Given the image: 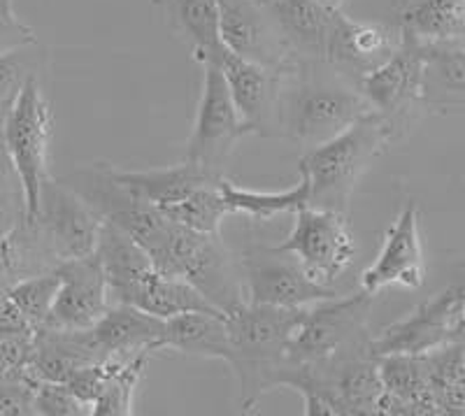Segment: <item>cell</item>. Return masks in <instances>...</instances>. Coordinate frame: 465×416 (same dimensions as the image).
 I'll return each mask as SVG.
<instances>
[{"label":"cell","instance_id":"cell-1","mask_svg":"<svg viewBox=\"0 0 465 416\" xmlns=\"http://www.w3.org/2000/svg\"><path fill=\"white\" fill-rule=\"evenodd\" d=\"M371 105L351 82L326 61H296L284 70L280 98V137L312 149L333 140L363 116Z\"/></svg>","mask_w":465,"mask_h":416},{"label":"cell","instance_id":"cell-2","mask_svg":"<svg viewBox=\"0 0 465 416\" xmlns=\"http://www.w3.org/2000/svg\"><path fill=\"white\" fill-rule=\"evenodd\" d=\"M305 307H272L244 301L226 314L228 361L238 377L240 407L254 410L270 389H280L291 332Z\"/></svg>","mask_w":465,"mask_h":416},{"label":"cell","instance_id":"cell-3","mask_svg":"<svg viewBox=\"0 0 465 416\" xmlns=\"http://www.w3.org/2000/svg\"><path fill=\"white\" fill-rule=\"evenodd\" d=\"M393 140L391 124L372 112L333 140L305 149L298 170L310 186V207L347 214L359 180Z\"/></svg>","mask_w":465,"mask_h":416},{"label":"cell","instance_id":"cell-4","mask_svg":"<svg viewBox=\"0 0 465 416\" xmlns=\"http://www.w3.org/2000/svg\"><path fill=\"white\" fill-rule=\"evenodd\" d=\"M372 298L375 295L356 291L307 305L291 332L282 386L293 370H319L356 353L372 352V338L368 335Z\"/></svg>","mask_w":465,"mask_h":416},{"label":"cell","instance_id":"cell-5","mask_svg":"<svg viewBox=\"0 0 465 416\" xmlns=\"http://www.w3.org/2000/svg\"><path fill=\"white\" fill-rule=\"evenodd\" d=\"M54 114L45 95L40 77L28 79L15 105L3 119V144L22 180L26 219H33L40 207L45 182L49 180V144H52Z\"/></svg>","mask_w":465,"mask_h":416},{"label":"cell","instance_id":"cell-6","mask_svg":"<svg viewBox=\"0 0 465 416\" xmlns=\"http://www.w3.org/2000/svg\"><path fill=\"white\" fill-rule=\"evenodd\" d=\"M26 223L56 268L64 261L94 256L105 219L70 186L49 177L43 186L40 207Z\"/></svg>","mask_w":465,"mask_h":416},{"label":"cell","instance_id":"cell-7","mask_svg":"<svg viewBox=\"0 0 465 416\" xmlns=\"http://www.w3.org/2000/svg\"><path fill=\"white\" fill-rule=\"evenodd\" d=\"M203 91L196 122L186 140L184 161L198 163L212 173H222L235 144L249 135V128L232 103L226 79L217 61H201Z\"/></svg>","mask_w":465,"mask_h":416},{"label":"cell","instance_id":"cell-8","mask_svg":"<svg viewBox=\"0 0 465 416\" xmlns=\"http://www.w3.org/2000/svg\"><path fill=\"white\" fill-rule=\"evenodd\" d=\"M247 302L272 307H307L335 298L333 286L314 282L293 253L277 247H249L238 259Z\"/></svg>","mask_w":465,"mask_h":416},{"label":"cell","instance_id":"cell-9","mask_svg":"<svg viewBox=\"0 0 465 416\" xmlns=\"http://www.w3.org/2000/svg\"><path fill=\"white\" fill-rule=\"evenodd\" d=\"M277 249L293 253L307 274L326 286L333 284L356 256V243L347 214L310 205L296 212L293 231L284 243L277 244Z\"/></svg>","mask_w":465,"mask_h":416},{"label":"cell","instance_id":"cell-10","mask_svg":"<svg viewBox=\"0 0 465 416\" xmlns=\"http://www.w3.org/2000/svg\"><path fill=\"white\" fill-rule=\"evenodd\" d=\"M423 45L402 35V43L380 68L365 74L359 91L375 114L391 124L398 137L410 128L417 107H421Z\"/></svg>","mask_w":465,"mask_h":416},{"label":"cell","instance_id":"cell-11","mask_svg":"<svg viewBox=\"0 0 465 416\" xmlns=\"http://www.w3.org/2000/svg\"><path fill=\"white\" fill-rule=\"evenodd\" d=\"M465 295L463 284H454L440 291L433 298L412 310L405 319L391 323L372 338V353H426L459 340L460 302Z\"/></svg>","mask_w":465,"mask_h":416},{"label":"cell","instance_id":"cell-12","mask_svg":"<svg viewBox=\"0 0 465 416\" xmlns=\"http://www.w3.org/2000/svg\"><path fill=\"white\" fill-rule=\"evenodd\" d=\"M217 7L219 37L228 52L275 70L296 64L265 0H217Z\"/></svg>","mask_w":465,"mask_h":416},{"label":"cell","instance_id":"cell-13","mask_svg":"<svg viewBox=\"0 0 465 416\" xmlns=\"http://www.w3.org/2000/svg\"><path fill=\"white\" fill-rule=\"evenodd\" d=\"M217 65L226 79L232 103L247 124L249 133L265 137H280V98L284 70L254 64L238 54L223 52L217 56Z\"/></svg>","mask_w":465,"mask_h":416},{"label":"cell","instance_id":"cell-14","mask_svg":"<svg viewBox=\"0 0 465 416\" xmlns=\"http://www.w3.org/2000/svg\"><path fill=\"white\" fill-rule=\"evenodd\" d=\"M58 272V291L43 328L56 331H86L101 322L110 302L105 272L94 256L64 261L54 268Z\"/></svg>","mask_w":465,"mask_h":416},{"label":"cell","instance_id":"cell-15","mask_svg":"<svg viewBox=\"0 0 465 416\" xmlns=\"http://www.w3.org/2000/svg\"><path fill=\"white\" fill-rule=\"evenodd\" d=\"M401 43L402 33L396 24L356 22L338 10L328 40L326 64L347 82L359 86L361 79L380 68Z\"/></svg>","mask_w":465,"mask_h":416},{"label":"cell","instance_id":"cell-16","mask_svg":"<svg viewBox=\"0 0 465 416\" xmlns=\"http://www.w3.org/2000/svg\"><path fill=\"white\" fill-rule=\"evenodd\" d=\"M426 280L417 203L410 201L386 231L377 259L361 274V291L377 295L386 286L421 289Z\"/></svg>","mask_w":465,"mask_h":416},{"label":"cell","instance_id":"cell-17","mask_svg":"<svg viewBox=\"0 0 465 416\" xmlns=\"http://www.w3.org/2000/svg\"><path fill=\"white\" fill-rule=\"evenodd\" d=\"M95 259L101 261V268L105 272L110 302L135 307L149 284L156 280V274L161 272L147 252L110 222L103 223L101 228Z\"/></svg>","mask_w":465,"mask_h":416},{"label":"cell","instance_id":"cell-18","mask_svg":"<svg viewBox=\"0 0 465 416\" xmlns=\"http://www.w3.org/2000/svg\"><path fill=\"white\" fill-rule=\"evenodd\" d=\"M165 319L124 302H112L101 322L86 328V342L98 361L112 356H138L161 349Z\"/></svg>","mask_w":465,"mask_h":416},{"label":"cell","instance_id":"cell-19","mask_svg":"<svg viewBox=\"0 0 465 416\" xmlns=\"http://www.w3.org/2000/svg\"><path fill=\"white\" fill-rule=\"evenodd\" d=\"M280 26L293 61H326L335 12L322 0H265Z\"/></svg>","mask_w":465,"mask_h":416},{"label":"cell","instance_id":"cell-20","mask_svg":"<svg viewBox=\"0 0 465 416\" xmlns=\"http://www.w3.org/2000/svg\"><path fill=\"white\" fill-rule=\"evenodd\" d=\"M381 393L377 414H440L433 401L423 353L377 356Z\"/></svg>","mask_w":465,"mask_h":416},{"label":"cell","instance_id":"cell-21","mask_svg":"<svg viewBox=\"0 0 465 416\" xmlns=\"http://www.w3.org/2000/svg\"><path fill=\"white\" fill-rule=\"evenodd\" d=\"M116 180L122 182L131 193L143 198L144 203L153 205L159 212H170L189 195L196 193L205 184L223 180L222 173H212L191 161H182L168 168L152 170H116Z\"/></svg>","mask_w":465,"mask_h":416},{"label":"cell","instance_id":"cell-22","mask_svg":"<svg viewBox=\"0 0 465 416\" xmlns=\"http://www.w3.org/2000/svg\"><path fill=\"white\" fill-rule=\"evenodd\" d=\"M393 24L421 45H463L465 0H393Z\"/></svg>","mask_w":465,"mask_h":416},{"label":"cell","instance_id":"cell-23","mask_svg":"<svg viewBox=\"0 0 465 416\" xmlns=\"http://www.w3.org/2000/svg\"><path fill=\"white\" fill-rule=\"evenodd\" d=\"M421 107L435 112L465 110L463 45H423Z\"/></svg>","mask_w":465,"mask_h":416},{"label":"cell","instance_id":"cell-24","mask_svg":"<svg viewBox=\"0 0 465 416\" xmlns=\"http://www.w3.org/2000/svg\"><path fill=\"white\" fill-rule=\"evenodd\" d=\"M161 7L170 31L189 45L196 61H217L223 52L219 37L217 0H153Z\"/></svg>","mask_w":465,"mask_h":416},{"label":"cell","instance_id":"cell-25","mask_svg":"<svg viewBox=\"0 0 465 416\" xmlns=\"http://www.w3.org/2000/svg\"><path fill=\"white\" fill-rule=\"evenodd\" d=\"M161 349H174L186 356L228 361V323L222 312H184L165 319Z\"/></svg>","mask_w":465,"mask_h":416},{"label":"cell","instance_id":"cell-26","mask_svg":"<svg viewBox=\"0 0 465 416\" xmlns=\"http://www.w3.org/2000/svg\"><path fill=\"white\" fill-rule=\"evenodd\" d=\"M222 195L231 214L252 216L256 222H268V219L280 214H296L301 207L310 205V186H307L305 177H301L296 186L280 191V193L242 189V186H235L223 177Z\"/></svg>","mask_w":465,"mask_h":416},{"label":"cell","instance_id":"cell-27","mask_svg":"<svg viewBox=\"0 0 465 416\" xmlns=\"http://www.w3.org/2000/svg\"><path fill=\"white\" fill-rule=\"evenodd\" d=\"M149 353L138 356H112L105 384L94 401V416H131L133 395L143 380V370L147 365Z\"/></svg>","mask_w":465,"mask_h":416},{"label":"cell","instance_id":"cell-28","mask_svg":"<svg viewBox=\"0 0 465 416\" xmlns=\"http://www.w3.org/2000/svg\"><path fill=\"white\" fill-rule=\"evenodd\" d=\"M58 272L56 270H47V272H37L31 277H22V280L12 282L5 286L7 301L12 302L19 314L31 323L35 331L45 326L47 314L52 310L54 295L58 291Z\"/></svg>","mask_w":465,"mask_h":416},{"label":"cell","instance_id":"cell-29","mask_svg":"<svg viewBox=\"0 0 465 416\" xmlns=\"http://www.w3.org/2000/svg\"><path fill=\"white\" fill-rule=\"evenodd\" d=\"M226 214H231V212H228L226 203H223L222 180L205 184L196 193L189 195L184 203L165 212V216L173 219V222L182 223L186 228H193L198 233H210V235H219V228H222Z\"/></svg>","mask_w":465,"mask_h":416},{"label":"cell","instance_id":"cell-30","mask_svg":"<svg viewBox=\"0 0 465 416\" xmlns=\"http://www.w3.org/2000/svg\"><path fill=\"white\" fill-rule=\"evenodd\" d=\"M43 68L45 56L37 43L0 56V126L28 79L40 77Z\"/></svg>","mask_w":465,"mask_h":416},{"label":"cell","instance_id":"cell-31","mask_svg":"<svg viewBox=\"0 0 465 416\" xmlns=\"http://www.w3.org/2000/svg\"><path fill=\"white\" fill-rule=\"evenodd\" d=\"M26 219V201H24L22 180L12 165L3 144V126H0V237H7L22 226Z\"/></svg>","mask_w":465,"mask_h":416},{"label":"cell","instance_id":"cell-32","mask_svg":"<svg viewBox=\"0 0 465 416\" xmlns=\"http://www.w3.org/2000/svg\"><path fill=\"white\" fill-rule=\"evenodd\" d=\"M35 389L37 380L26 365H16L0 374V416L35 414Z\"/></svg>","mask_w":465,"mask_h":416},{"label":"cell","instance_id":"cell-33","mask_svg":"<svg viewBox=\"0 0 465 416\" xmlns=\"http://www.w3.org/2000/svg\"><path fill=\"white\" fill-rule=\"evenodd\" d=\"M35 414L45 416H84L91 407L82 402L73 391L61 381H37Z\"/></svg>","mask_w":465,"mask_h":416},{"label":"cell","instance_id":"cell-34","mask_svg":"<svg viewBox=\"0 0 465 416\" xmlns=\"http://www.w3.org/2000/svg\"><path fill=\"white\" fill-rule=\"evenodd\" d=\"M35 43L37 37L33 28L26 26L12 10V0H0V56Z\"/></svg>","mask_w":465,"mask_h":416},{"label":"cell","instance_id":"cell-35","mask_svg":"<svg viewBox=\"0 0 465 416\" xmlns=\"http://www.w3.org/2000/svg\"><path fill=\"white\" fill-rule=\"evenodd\" d=\"M31 344L33 338H10V335H0V374L16 368V365L26 363Z\"/></svg>","mask_w":465,"mask_h":416},{"label":"cell","instance_id":"cell-36","mask_svg":"<svg viewBox=\"0 0 465 416\" xmlns=\"http://www.w3.org/2000/svg\"><path fill=\"white\" fill-rule=\"evenodd\" d=\"M15 282V259H12L10 235L0 237V284L7 286Z\"/></svg>","mask_w":465,"mask_h":416},{"label":"cell","instance_id":"cell-37","mask_svg":"<svg viewBox=\"0 0 465 416\" xmlns=\"http://www.w3.org/2000/svg\"><path fill=\"white\" fill-rule=\"evenodd\" d=\"M459 338H465V295L460 302V322H459Z\"/></svg>","mask_w":465,"mask_h":416}]
</instances>
